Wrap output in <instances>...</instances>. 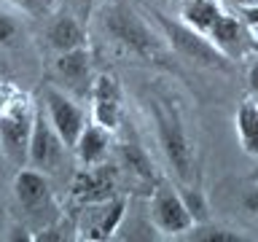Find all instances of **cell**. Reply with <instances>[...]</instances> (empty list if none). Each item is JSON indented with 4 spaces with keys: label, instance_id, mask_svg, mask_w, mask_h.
I'll return each instance as SVG.
<instances>
[{
    "label": "cell",
    "instance_id": "7",
    "mask_svg": "<svg viewBox=\"0 0 258 242\" xmlns=\"http://www.w3.org/2000/svg\"><path fill=\"white\" fill-rule=\"evenodd\" d=\"M40 100H43V108L48 113V118H51L54 129L64 140V145L73 148V145L78 143L81 132H84V127H86V116H84V110H81V105L73 100L68 92L56 89L54 84H46L40 89Z\"/></svg>",
    "mask_w": 258,
    "mask_h": 242
},
{
    "label": "cell",
    "instance_id": "22",
    "mask_svg": "<svg viewBox=\"0 0 258 242\" xmlns=\"http://www.w3.org/2000/svg\"><path fill=\"white\" fill-rule=\"evenodd\" d=\"M8 3L16 6L24 14H30V16H40V14H46L48 8H51L54 0H8Z\"/></svg>",
    "mask_w": 258,
    "mask_h": 242
},
{
    "label": "cell",
    "instance_id": "9",
    "mask_svg": "<svg viewBox=\"0 0 258 242\" xmlns=\"http://www.w3.org/2000/svg\"><path fill=\"white\" fill-rule=\"evenodd\" d=\"M118 167H110L108 161L94 167H84L73 175L70 197L78 205H92V202H105L118 197Z\"/></svg>",
    "mask_w": 258,
    "mask_h": 242
},
{
    "label": "cell",
    "instance_id": "27",
    "mask_svg": "<svg viewBox=\"0 0 258 242\" xmlns=\"http://www.w3.org/2000/svg\"><path fill=\"white\" fill-rule=\"evenodd\" d=\"M223 3H226V6H231V8H237V11H239V8L253 6V3H258V0H223Z\"/></svg>",
    "mask_w": 258,
    "mask_h": 242
},
{
    "label": "cell",
    "instance_id": "14",
    "mask_svg": "<svg viewBox=\"0 0 258 242\" xmlns=\"http://www.w3.org/2000/svg\"><path fill=\"white\" fill-rule=\"evenodd\" d=\"M14 197L16 202L30 210V213H38L51 205V186H48V177L43 169L32 167V169H22L14 177Z\"/></svg>",
    "mask_w": 258,
    "mask_h": 242
},
{
    "label": "cell",
    "instance_id": "5",
    "mask_svg": "<svg viewBox=\"0 0 258 242\" xmlns=\"http://www.w3.org/2000/svg\"><path fill=\"white\" fill-rule=\"evenodd\" d=\"M148 218L161 237H185L197 226L194 215L188 213V207L180 197V189L167 180H159L153 186L148 202Z\"/></svg>",
    "mask_w": 258,
    "mask_h": 242
},
{
    "label": "cell",
    "instance_id": "17",
    "mask_svg": "<svg viewBox=\"0 0 258 242\" xmlns=\"http://www.w3.org/2000/svg\"><path fill=\"white\" fill-rule=\"evenodd\" d=\"M234 127H237V137L239 145L247 156L258 159V100L247 97L239 102L237 116H234Z\"/></svg>",
    "mask_w": 258,
    "mask_h": 242
},
{
    "label": "cell",
    "instance_id": "2",
    "mask_svg": "<svg viewBox=\"0 0 258 242\" xmlns=\"http://www.w3.org/2000/svg\"><path fill=\"white\" fill-rule=\"evenodd\" d=\"M102 30L108 32V38L124 51L140 56V59H161L164 54V43L156 38L148 24L143 22V16L132 11L124 0H116L105 8L102 16Z\"/></svg>",
    "mask_w": 258,
    "mask_h": 242
},
{
    "label": "cell",
    "instance_id": "10",
    "mask_svg": "<svg viewBox=\"0 0 258 242\" xmlns=\"http://www.w3.org/2000/svg\"><path fill=\"white\" fill-rule=\"evenodd\" d=\"M92 121L100 124L110 132H118L121 121H124V94H121V84L113 73H97L92 92Z\"/></svg>",
    "mask_w": 258,
    "mask_h": 242
},
{
    "label": "cell",
    "instance_id": "4",
    "mask_svg": "<svg viewBox=\"0 0 258 242\" xmlns=\"http://www.w3.org/2000/svg\"><path fill=\"white\" fill-rule=\"evenodd\" d=\"M38 105L22 94L16 102L0 113V148L6 159L16 167H24L30 161V140H32V124H35Z\"/></svg>",
    "mask_w": 258,
    "mask_h": 242
},
{
    "label": "cell",
    "instance_id": "13",
    "mask_svg": "<svg viewBox=\"0 0 258 242\" xmlns=\"http://www.w3.org/2000/svg\"><path fill=\"white\" fill-rule=\"evenodd\" d=\"M118 169L132 177L135 186H143L148 194L153 191V186L161 180L151 156L145 153V148L140 145V140H137L135 135H129L118 143Z\"/></svg>",
    "mask_w": 258,
    "mask_h": 242
},
{
    "label": "cell",
    "instance_id": "20",
    "mask_svg": "<svg viewBox=\"0 0 258 242\" xmlns=\"http://www.w3.org/2000/svg\"><path fill=\"white\" fill-rule=\"evenodd\" d=\"M177 189H180V197L185 202V207H188V213L194 215V221L207 223L210 221V207H207V199H205V194H202L199 186L197 183H180Z\"/></svg>",
    "mask_w": 258,
    "mask_h": 242
},
{
    "label": "cell",
    "instance_id": "23",
    "mask_svg": "<svg viewBox=\"0 0 258 242\" xmlns=\"http://www.w3.org/2000/svg\"><path fill=\"white\" fill-rule=\"evenodd\" d=\"M245 81H247V89H250V94L258 97V54L255 51H250L245 56Z\"/></svg>",
    "mask_w": 258,
    "mask_h": 242
},
{
    "label": "cell",
    "instance_id": "8",
    "mask_svg": "<svg viewBox=\"0 0 258 242\" xmlns=\"http://www.w3.org/2000/svg\"><path fill=\"white\" fill-rule=\"evenodd\" d=\"M64 151H68V145L54 129L46 108L38 105L35 124H32V140H30V164L43 169V172H56L64 161Z\"/></svg>",
    "mask_w": 258,
    "mask_h": 242
},
{
    "label": "cell",
    "instance_id": "1",
    "mask_svg": "<svg viewBox=\"0 0 258 242\" xmlns=\"http://www.w3.org/2000/svg\"><path fill=\"white\" fill-rule=\"evenodd\" d=\"M148 110L153 116V127H156V140L175 177L180 183H197V151H194L185 121L180 116L177 100L161 89H153L148 97Z\"/></svg>",
    "mask_w": 258,
    "mask_h": 242
},
{
    "label": "cell",
    "instance_id": "15",
    "mask_svg": "<svg viewBox=\"0 0 258 242\" xmlns=\"http://www.w3.org/2000/svg\"><path fill=\"white\" fill-rule=\"evenodd\" d=\"M110 148H113V132H110V129H105V127H100V124H94V121L84 127L78 143L73 145V151H76V159L81 161V167H94V164L108 161Z\"/></svg>",
    "mask_w": 258,
    "mask_h": 242
},
{
    "label": "cell",
    "instance_id": "19",
    "mask_svg": "<svg viewBox=\"0 0 258 242\" xmlns=\"http://www.w3.org/2000/svg\"><path fill=\"white\" fill-rule=\"evenodd\" d=\"M185 239H194V242H247L242 234L237 231H229L223 226H213V223H197L194 229L185 234Z\"/></svg>",
    "mask_w": 258,
    "mask_h": 242
},
{
    "label": "cell",
    "instance_id": "18",
    "mask_svg": "<svg viewBox=\"0 0 258 242\" xmlns=\"http://www.w3.org/2000/svg\"><path fill=\"white\" fill-rule=\"evenodd\" d=\"M223 8L218 0H188L180 8V22H185L188 27H194L202 35H207L213 30V24L221 19Z\"/></svg>",
    "mask_w": 258,
    "mask_h": 242
},
{
    "label": "cell",
    "instance_id": "24",
    "mask_svg": "<svg viewBox=\"0 0 258 242\" xmlns=\"http://www.w3.org/2000/svg\"><path fill=\"white\" fill-rule=\"evenodd\" d=\"M239 19L245 22V27H247V32H250V35H253V38H258V3L239 8Z\"/></svg>",
    "mask_w": 258,
    "mask_h": 242
},
{
    "label": "cell",
    "instance_id": "28",
    "mask_svg": "<svg viewBox=\"0 0 258 242\" xmlns=\"http://www.w3.org/2000/svg\"><path fill=\"white\" fill-rule=\"evenodd\" d=\"M250 51H255V54H258V38H253V43H250Z\"/></svg>",
    "mask_w": 258,
    "mask_h": 242
},
{
    "label": "cell",
    "instance_id": "3",
    "mask_svg": "<svg viewBox=\"0 0 258 242\" xmlns=\"http://www.w3.org/2000/svg\"><path fill=\"white\" fill-rule=\"evenodd\" d=\"M151 16L156 19L167 46L172 48L177 56H183L185 62H194V65L207 68V70L231 73V59L223 51H218V46L207 35H202V32H197L194 27H188L185 22L169 19L167 14L156 11V8H151Z\"/></svg>",
    "mask_w": 258,
    "mask_h": 242
},
{
    "label": "cell",
    "instance_id": "21",
    "mask_svg": "<svg viewBox=\"0 0 258 242\" xmlns=\"http://www.w3.org/2000/svg\"><path fill=\"white\" fill-rule=\"evenodd\" d=\"M19 38V22L0 11V46H14Z\"/></svg>",
    "mask_w": 258,
    "mask_h": 242
},
{
    "label": "cell",
    "instance_id": "30",
    "mask_svg": "<svg viewBox=\"0 0 258 242\" xmlns=\"http://www.w3.org/2000/svg\"><path fill=\"white\" fill-rule=\"evenodd\" d=\"M255 100H258V97H255Z\"/></svg>",
    "mask_w": 258,
    "mask_h": 242
},
{
    "label": "cell",
    "instance_id": "12",
    "mask_svg": "<svg viewBox=\"0 0 258 242\" xmlns=\"http://www.w3.org/2000/svg\"><path fill=\"white\" fill-rule=\"evenodd\" d=\"M207 38L218 46V51H223L231 62L245 59L250 54V43H253V35L247 32L245 22L234 14H221V19L213 24V30L207 32Z\"/></svg>",
    "mask_w": 258,
    "mask_h": 242
},
{
    "label": "cell",
    "instance_id": "26",
    "mask_svg": "<svg viewBox=\"0 0 258 242\" xmlns=\"http://www.w3.org/2000/svg\"><path fill=\"white\" fill-rule=\"evenodd\" d=\"M242 207H245L250 215L258 218V186H253V189L245 191V197H242Z\"/></svg>",
    "mask_w": 258,
    "mask_h": 242
},
{
    "label": "cell",
    "instance_id": "29",
    "mask_svg": "<svg viewBox=\"0 0 258 242\" xmlns=\"http://www.w3.org/2000/svg\"><path fill=\"white\" fill-rule=\"evenodd\" d=\"M180 3H188V0H180Z\"/></svg>",
    "mask_w": 258,
    "mask_h": 242
},
{
    "label": "cell",
    "instance_id": "25",
    "mask_svg": "<svg viewBox=\"0 0 258 242\" xmlns=\"http://www.w3.org/2000/svg\"><path fill=\"white\" fill-rule=\"evenodd\" d=\"M100 3H102V0H76V16L81 22H89Z\"/></svg>",
    "mask_w": 258,
    "mask_h": 242
},
{
    "label": "cell",
    "instance_id": "6",
    "mask_svg": "<svg viewBox=\"0 0 258 242\" xmlns=\"http://www.w3.org/2000/svg\"><path fill=\"white\" fill-rule=\"evenodd\" d=\"M126 218V197H113L105 202H92V205H81L76 215V239L86 242H105L116 237Z\"/></svg>",
    "mask_w": 258,
    "mask_h": 242
},
{
    "label": "cell",
    "instance_id": "11",
    "mask_svg": "<svg viewBox=\"0 0 258 242\" xmlns=\"http://www.w3.org/2000/svg\"><path fill=\"white\" fill-rule=\"evenodd\" d=\"M54 73L56 78L64 84V89L73 94H89L94 84L92 76V54H89V46L84 48H73V51L56 54L54 59Z\"/></svg>",
    "mask_w": 258,
    "mask_h": 242
},
{
    "label": "cell",
    "instance_id": "16",
    "mask_svg": "<svg viewBox=\"0 0 258 242\" xmlns=\"http://www.w3.org/2000/svg\"><path fill=\"white\" fill-rule=\"evenodd\" d=\"M46 38H48V46H51L56 54L89 46L84 22H81L78 16H73V14H56L46 27Z\"/></svg>",
    "mask_w": 258,
    "mask_h": 242
}]
</instances>
